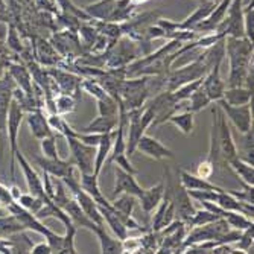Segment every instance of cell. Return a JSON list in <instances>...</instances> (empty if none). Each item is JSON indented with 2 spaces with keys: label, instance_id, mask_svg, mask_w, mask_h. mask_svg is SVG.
I'll return each instance as SVG.
<instances>
[{
  "label": "cell",
  "instance_id": "cell-1",
  "mask_svg": "<svg viewBox=\"0 0 254 254\" xmlns=\"http://www.w3.org/2000/svg\"><path fill=\"white\" fill-rule=\"evenodd\" d=\"M225 57L228 58L230 73L225 87L245 85L253 68V41L247 37H225Z\"/></svg>",
  "mask_w": 254,
  "mask_h": 254
},
{
  "label": "cell",
  "instance_id": "cell-2",
  "mask_svg": "<svg viewBox=\"0 0 254 254\" xmlns=\"http://www.w3.org/2000/svg\"><path fill=\"white\" fill-rule=\"evenodd\" d=\"M121 108L125 111L142 108L151 98L148 88V76H134L124 79L121 87Z\"/></svg>",
  "mask_w": 254,
  "mask_h": 254
},
{
  "label": "cell",
  "instance_id": "cell-3",
  "mask_svg": "<svg viewBox=\"0 0 254 254\" xmlns=\"http://www.w3.org/2000/svg\"><path fill=\"white\" fill-rule=\"evenodd\" d=\"M204 54V52H202ZM207 73V67L204 64L202 55L188 64H184L181 67H175L171 68L166 75V90L174 91L175 88L181 87L183 84H188L190 81L195 79H201L204 78V75Z\"/></svg>",
  "mask_w": 254,
  "mask_h": 254
},
{
  "label": "cell",
  "instance_id": "cell-4",
  "mask_svg": "<svg viewBox=\"0 0 254 254\" xmlns=\"http://www.w3.org/2000/svg\"><path fill=\"white\" fill-rule=\"evenodd\" d=\"M25 116H26V111L21 108V105L15 99H12L9 105V111H8V124H6V138L9 142V154H11V160H9L11 178H14L15 175V152L18 149V132H20V127Z\"/></svg>",
  "mask_w": 254,
  "mask_h": 254
},
{
  "label": "cell",
  "instance_id": "cell-5",
  "mask_svg": "<svg viewBox=\"0 0 254 254\" xmlns=\"http://www.w3.org/2000/svg\"><path fill=\"white\" fill-rule=\"evenodd\" d=\"M215 104L222 110L227 121L235 127V129L239 134H245V132L253 129V107H251V102L244 104V105H230L224 99H219Z\"/></svg>",
  "mask_w": 254,
  "mask_h": 254
},
{
  "label": "cell",
  "instance_id": "cell-6",
  "mask_svg": "<svg viewBox=\"0 0 254 254\" xmlns=\"http://www.w3.org/2000/svg\"><path fill=\"white\" fill-rule=\"evenodd\" d=\"M67 140L68 149H70L72 154V161L75 163L76 169L79 171V174H91L95 169V155H96V148L82 143L81 140H78L76 137L68 135L64 137Z\"/></svg>",
  "mask_w": 254,
  "mask_h": 254
},
{
  "label": "cell",
  "instance_id": "cell-7",
  "mask_svg": "<svg viewBox=\"0 0 254 254\" xmlns=\"http://www.w3.org/2000/svg\"><path fill=\"white\" fill-rule=\"evenodd\" d=\"M216 121H218V142H219L221 160L224 166H228V161L238 157V146L225 114L218 105H216Z\"/></svg>",
  "mask_w": 254,
  "mask_h": 254
},
{
  "label": "cell",
  "instance_id": "cell-8",
  "mask_svg": "<svg viewBox=\"0 0 254 254\" xmlns=\"http://www.w3.org/2000/svg\"><path fill=\"white\" fill-rule=\"evenodd\" d=\"M48 75L51 76L52 82L57 85L58 93L73 95L79 99L81 93V81L82 78L73 72L64 70V68H48Z\"/></svg>",
  "mask_w": 254,
  "mask_h": 254
},
{
  "label": "cell",
  "instance_id": "cell-9",
  "mask_svg": "<svg viewBox=\"0 0 254 254\" xmlns=\"http://www.w3.org/2000/svg\"><path fill=\"white\" fill-rule=\"evenodd\" d=\"M15 160L18 161V165H20V168L23 171V177H25V181H26V186H28L29 193H32L35 196H40L44 202H48L51 198L44 193L41 175L37 174V171L31 166V163L28 161V158L23 155V152L20 151V148L15 152Z\"/></svg>",
  "mask_w": 254,
  "mask_h": 254
},
{
  "label": "cell",
  "instance_id": "cell-10",
  "mask_svg": "<svg viewBox=\"0 0 254 254\" xmlns=\"http://www.w3.org/2000/svg\"><path fill=\"white\" fill-rule=\"evenodd\" d=\"M135 152H140L152 160L161 161V160H174L175 154L172 149H169L166 145H163L155 137L148 135L146 132L140 137V140L137 143Z\"/></svg>",
  "mask_w": 254,
  "mask_h": 254
},
{
  "label": "cell",
  "instance_id": "cell-11",
  "mask_svg": "<svg viewBox=\"0 0 254 254\" xmlns=\"http://www.w3.org/2000/svg\"><path fill=\"white\" fill-rule=\"evenodd\" d=\"M143 188L137 183L135 175L124 171L122 168L114 165V188H113V198L121 193H129L138 198L143 193Z\"/></svg>",
  "mask_w": 254,
  "mask_h": 254
},
{
  "label": "cell",
  "instance_id": "cell-12",
  "mask_svg": "<svg viewBox=\"0 0 254 254\" xmlns=\"http://www.w3.org/2000/svg\"><path fill=\"white\" fill-rule=\"evenodd\" d=\"M35 163L44 171L51 174L52 177H57V178H68V177H75V172L78 171L75 163L70 160H64V158H57V160H52V158H46V157H35Z\"/></svg>",
  "mask_w": 254,
  "mask_h": 254
},
{
  "label": "cell",
  "instance_id": "cell-13",
  "mask_svg": "<svg viewBox=\"0 0 254 254\" xmlns=\"http://www.w3.org/2000/svg\"><path fill=\"white\" fill-rule=\"evenodd\" d=\"M201 87L212 102H218L219 99H222L224 90H225V81L221 78V65L212 67L210 70L204 75Z\"/></svg>",
  "mask_w": 254,
  "mask_h": 254
},
{
  "label": "cell",
  "instance_id": "cell-14",
  "mask_svg": "<svg viewBox=\"0 0 254 254\" xmlns=\"http://www.w3.org/2000/svg\"><path fill=\"white\" fill-rule=\"evenodd\" d=\"M25 118L31 128V134L37 138V140H41V138L49 137V135H55L54 129L51 128V125L48 122V116L41 111V108L28 111Z\"/></svg>",
  "mask_w": 254,
  "mask_h": 254
},
{
  "label": "cell",
  "instance_id": "cell-15",
  "mask_svg": "<svg viewBox=\"0 0 254 254\" xmlns=\"http://www.w3.org/2000/svg\"><path fill=\"white\" fill-rule=\"evenodd\" d=\"M8 73L11 75V78L14 79V82L18 88H21L26 95L37 98L34 93V82H32L34 79H32L29 68L26 65H23L20 63H11L8 65Z\"/></svg>",
  "mask_w": 254,
  "mask_h": 254
},
{
  "label": "cell",
  "instance_id": "cell-16",
  "mask_svg": "<svg viewBox=\"0 0 254 254\" xmlns=\"http://www.w3.org/2000/svg\"><path fill=\"white\" fill-rule=\"evenodd\" d=\"M178 174H180V183L184 186L186 190H215V192H221L224 190L222 188L216 186L215 183L209 181L207 178H202L196 174H192V172H188L184 169H178Z\"/></svg>",
  "mask_w": 254,
  "mask_h": 254
},
{
  "label": "cell",
  "instance_id": "cell-17",
  "mask_svg": "<svg viewBox=\"0 0 254 254\" xmlns=\"http://www.w3.org/2000/svg\"><path fill=\"white\" fill-rule=\"evenodd\" d=\"M163 198H165V181L161 180L157 184H154V186H151L149 189H145L143 193L137 198V201L140 202L142 210L146 215H149L154 212V209L161 202Z\"/></svg>",
  "mask_w": 254,
  "mask_h": 254
},
{
  "label": "cell",
  "instance_id": "cell-18",
  "mask_svg": "<svg viewBox=\"0 0 254 254\" xmlns=\"http://www.w3.org/2000/svg\"><path fill=\"white\" fill-rule=\"evenodd\" d=\"M63 210L67 213V216L70 218L72 224L78 228H87L90 230L91 233L95 232V228L98 227L93 221H91L85 213L84 210L81 209V205L78 204V201L75 198H70L68 199V202L63 207Z\"/></svg>",
  "mask_w": 254,
  "mask_h": 254
},
{
  "label": "cell",
  "instance_id": "cell-19",
  "mask_svg": "<svg viewBox=\"0 0 254 254\" xmlns=\"http://www.w3.org/2000/svg\"><path fill=\"white\" fill-rule=\"evenodd\" d=\"M99 175L96 174H79V184H81V189L84 192H87L91 198H93L96 201L98 205H104V207H108L111 205V201H108L101 188H99Z\"/></svg>",
  "mask_w": 254,
  "mask_h": 254
},
{
  "label": "cell",
  "instance_id": "cell-20",
  "mask_svg": "<svg viewBox=\"0 0 254 254\" xmlns=\"http://www.w3.org/2000/svg\"><path fill=\"white\" fill-rule=\"evenodd\" d=\"M73 198L78 201V204L81 205V209L84 210V213L93 221L96 225H105V222H104V218H102V215H101V212H99V205L96 204V201L91 198L87 192H84L81 188L79 189H76L75 192H73Z\"/></svg>",
  "mask_w": 254,
  "mask_h": 254
},
{
  "label": "cell",
  "instance_id": "cell-21",
  "mask_svg": "<svg viewBox=\"0 0 254 254\" xmlns=\"http://www.w3.org/2000/svg\"><path fill=\"white\" fill-rule=\"evenodd\" d=\"M99 212L104 218V222L110 227V230L113 232V235L116 236L118 239L124 241L125 238H128L129 235V230L125 227V224L122 222V219L116 215L113 209V204L108 205V207H104V205H99Z\"/></svg>",
  "mask_w": 254,
  "mask_h": 254
},
{
  "label": "cell",
  "instance_id": "cell-22",
  "mask_svg": "<svg viewBox=\"0 0 254 254\" xmlns=\"http://www.w3.org/2000/svg\"><path fill=\"white\" fill-rule=\"evenodd\" d=\"M216 3H218L216 0H204V2H201V5L189 17H186L183 21H180V29H189V31H192L198 25V23H201L202 20H205L207 17L212 14V11L215 9Z\"/></svg>",
  "mask_w": 254,
  "mask_h": 254
},
{
  "label": "cell",
  "instance_id": "cell-23",
  "mask_svg": "<svg viewBox=\"0 0 254 254\" xmlns=\"http://www.w3.org/2000/svg\"><path fill=\"white\" fill-rule=\"evenodd\" d=\"M99 241V247H101V253L102 254H122L124 253V245L122 241L118 239L116 236H111L107 230L105 225H98L93 232Z\"/></svg>",
  "mask_w": 254,
  "mask_h": 254
},
{
  "label": "cell",
  "instance_id": "cell-24",
  "mask_svg": "<svg viewBox=\"0 0 254 254\" xmlns=\"http://www.w3.org/2000/svg\"><path fill=\"white\" fill-rule=\"evenodd\" d=\"M114 131L111 132H107V134H102L101 137V142L98 143L96 146V155H95V169H93V174L96 175H101V172L104 171L105 168V161L108 158V154L111 151V146H113V140H114Z\"/></svg>",
  "mask_w": 254,
  "mask_h": 254
},
{
  "label": "cell",
  "instance_id": "cell-25",
  "mask_svg": "<svg viewBox=\"0 0 254 254\" xmlns=\"http://www.w3.org/2000/svg\"><path fill=\"white\" fill-rule=\"evenodd\" d=\"M114 6H116V0H98L95 3L87 5L84 8V12L90 18H96L101 21H110Z\"/></svg>",
  "mask_w": 254,
  "mask_h": 254
},
{
  "label": "cell",
  "instance_id": "cell-26",
  "mask_svg": "<svg viewBox=\"0 0 254 254\" xmlns=\"http://www.w3.org/2000/svg\"><path fill=\"white\" fill-rule=\"evenodd\" d=\"M222 99L230 105H244L253 102V90L245 85L241 87H225Z\"/></svg>",
  "mask_w": 254,
  "mask_h": 254
},
{
  "label": "cell",
  "instance_id": "cell-27",
  "mask_svg": "<svg viewBox=\"0 0 254 254\" xmlns=\"http://www.w3.org/2000/svg\"><path fill=\"white\" fill-rule=\"evenodd\" d=\"M232 169L236 177L241 178L242 184H248V186H254V166L248 161H245L241 157H235L233 160L228 161V166Z\"/></svg>",
  "mask_w": 254,
  "mask_h": 254
},
{
  "label": "cell",
  "instance_id": "cell-28",
  "mask_svg": "<svg viewBox=\"0 0 254 254\" xmlns=\"http://www.w3.org/2000/svg\"><path fill=\"white\" fill-rule=\"evenodd\" d=\"M119 125V116H99L91 121L85 128H82L84 132H96V134H107L118 128Z\"/></svg>",
  "mask_w": 254,
  "mask_h": 254
},
{
  "label": "cell",
  "instance_id": "cell-29",
  "mask_svg": "<svg viewBox=\"0 0 254 254\" xmlns=\"http://www.w3.org/2000/svg\"><path fill=\"white\" fill-rule=\"evenodd\" d=\"M169 124H172L174 127H177L184 135H190L195 127V113L189 111V110H180L177 113H174L172 116L168 119Z\"/></svg>",
  "mask_w": 254,
  "mask_h": 254
},
{
  "label": "cell",
  "instance_id": "cell-30",
  "mask_svg": "<svg viewBox=\"0 0 254 254\" xmlns=\"http://www.w3.org/2000/svg\"><path fill=\"white\" fill-rule=\"evenodd\" d=\"M79 102L78 98H75L73 95H65V93H58V96H55L54 105H55V113L57 114H67L72 113L76 108V104Z\"/></svg>",
  "mask_w": 254,
  "mask_h": 254
},
{
  "label": "cell",
  "instance_id": "cell-31",
  "mask_svg": "<svg viewBox=\"0 0 254 254\" xmlns=\"http://www.w3.org/2000/svg\"><path fill=\"white\" fill-rule=\"evenodd\" d=\"M189 105L184 108V110H189V111H192V113H198V111H201L202 108H205L207 105H210L212 104V101L209 99V96L205 95V91L202 90V87H198L193 93L189 96V99L186 101Z\"/></svg>",
  "mask_w": 254,
  "mask_h": 254
},
{
  "label": "cell",
  "instance_id": "cell-32",
  "mask_svg": "<svg viewBox=\"0 0 254 254\" xmlns=\"http://www.w3.org/2000/svg\"><path fill=\"white\" fill-rule=\"evenodd\" d=\"M96 102H98V113L101 114V116H119L121 105L108 93L105 96L96 99Z\"/></svg>",
  "mask_w": 254,
  "mask_h": 254
},
{
  "label": "cell",
  "instance_id": "cell-33",
  "mask_svg": "<svg viewBox=\"0 0 254 254\" xmlns=\"http://www.w3.org/2000/svg\"><path fill=\"white\" fill-rule=\"evenodd\" d=\"M98 31L93 25H81L79 26V43L81 48H84L87 52H90V49L93 48V44L98 38Z\"/></svg>",
  "mask_w": 254,
  "mask_h": 254
},
{
  "label": "cell",
  "instance_id": "cell-34",
  "mask_svg": "<svg viewBox=\"0 0 254 254\" xmlns=\"http://www.w3.org/2000/svg\"><path fill=\"white\" fill-rule=\"evenodd\" d=\"M201 84H202V78H201V79L190 81V82H188V84H183L181 87L175 88L174 91H171V93H172V98H174V101H175V102H183V101H188V99H189V96L193 93V91H195L198 87H201Z\"/></svg>",
  "mask_w": 254,
  "mask_h": 254
},
{
  "label": "cell",
  "instance_id": "cell-35",
  "mask_svg": "<svg viewBox=\"0 0 254 254\" xmlns=\"http://www.w3.org/2000/svg\"><path fill=\"white\" fill-rule=\"evenodd\" d=\"M224 219L228 222L230 228H236V230H245V228L254 225L251 218H248L247 215L239 213V212H230V210H227Z\"/></svg>",
  "mask_w": 254,
  "mask_h": 254
},
{
  "label": "cell",
  "instance_id": "cell-36",
  "mask_svg": "<svg viewBox=\"0 0 254 254\" xmlns=\"http://www.w3.org/2000/svg\"><path fill=\"white\" fill-rule=\"evenodd\" d=\"M78 232V227H75L73 224L65 225V235L63 236V247L60 250V254H75L76 247H75V236Z\"/></svg>",
  "mask_w": 254,
  "mask_h": 254
},
{
  "label": "cell",
  "instance_id": "cell-37",
  "mask_svg": "<svg viewBox=\"0 0 254 254\" xmlns=\"http://www.w3.org/2000/svg\"><path fill=\"white\" fill-rule=\"evenodd\" d=\"M219 216L218 215H215V213H212L210 210H207L205 207H202V209H195V212H193V215H192V218H190V221H189V224H188V227H201V225H207V224H210V222H213V221H216Z\"/></svg>",
  "mask_w": 254,
  "mask_h": 254
},
{
  "label": "cell",
  "instance_id": "cell-38",
  "mask_svg": "<svg viewBox=\"0 0 254 254\" xmlns=\"http://www.w3.org/2000/svg\"><path fill=\"white\" fill-rule=\"evenodd\" d=\"M17 202L23 207V209H26L28 212H31L34 215L41 209L43 204H44V201L40 196H35L32 193H21L20 198L17 199Z\"/></svg>",
  "mask_w": 254,
  "mask_h": 254
},
{
  "label": "cell",
  "instance_id": "cell-39",
  "mask_svg": "<svg viewBox=\"0 0 254 254\" xmlns=\"http://www.w3.org/2000/svg\"><path fill=\"white\" fill-rule=\"evenodd\" d=\"M81 90H84L85 93H88L90 96H93L95 99H99V98H102V96L107 95L105 88L101 85V82L96 78L82 79L81 81Z\"/></svg>",
  "mask_w": 254,
  "mask_h": 254
},
{
  "label": "cell",
  "instance_id": "cell-40",
  "mask_svg": "<svg viewBox=\"0 0 254 254\" xmlns=\"http://www.w3.org/2000/svg\"><path fill=\"white\" fill-rule=\"evenodd\" d=\"M40 148H41L43 157L52 158V160L60 158L58 148H57V135H49V137L41 138V140H40Z\"/></svg>",
  "mask_w": 254,
  "mask_h": 254
},
{
  "label": "cell",
  "instance_id": "cell-41",
  "mask_svg": "<svg viewBox=\"0 0 254 254\" xmlns=\"http://www.w3.org/2000/svg\"><path fill=\"white\" fill-rule=\"evenodd\" d=\"M253 238H254V225L242 230L241 238L235 242L236 244V250L235 253H248L250 250H253Z\"/></svg>",
  "mask_w": 254,
  "mask_h": 254
},
{
  "label": "cell",
  "instance_id": "cell-42",
  "mask_svg": "<svg viewBox=\"0 0 254 254\" xmlns=\"http://www.w3.org/2000/svg\"><path fill=\"white\" fill-rule=\"evenodd\" d=\"M244 32L245 37L253 41L254 38V9H253V0L248 3L247 8H244Z\"/></svg>",
  "mask_w": 254,
  "mask_h": 254
},
{
  "label": "cell",
  "instance_id": "cell-43",
  "mask_svg": "<svg viewBox=\"0 0 254 254\" xmlns=\"http://www.w3.org/2000/svg\"><path fill=\"white\" fill-rule=\"evenodd\" d=\"M190 198L195 199L196 202H204V201H210V202H215L216 201V196H218V192L215 190H188Z\"/></svg>",
  "mask_w": 254,
  "mask_h": 254
},
{
  "label": "cell",
  "instance_id": "cell-44",
  "mask_svg": "<svg viewBox=\"0 0 254 254\" xmlns=\"http://www.w3.org/2000/svg\"><path fill=\"white\" fill-rule=\"evenodd\" d=\"M213 172H215V166L207 158L201 161V163L198 165V169H196V175H199L202 178H209Z\"/></svg>",
  "mask_w": 254,
  "mask_h": 254
},
{
  "label": "cell",
  "instance_id": "cell-45",
  "mask_svg": "<svg viewBox=\"0 0 254 254\" xmlns=\"http://www.w3.org/2000/svg\"><path fill=\"white\" fill-rule=\"evenodd\" d=\"M12 196H11V192H9V188H6L5 184L0 183V204H2L5 209L12 202Z\"/></svg>",
  "mask_w": 254,
  "mask_h": 254
},
{
  "label": "cell",
  "instance_id": "cell-46",
  "mask_svg": "<svg viewBox=\"0 0 254 254\" xmlns=\"http://www.w3.org/2000/svg\"><path fill=\"white\" fill-rule=\"evenodd\" d=\"M8 44H9V48L14 49L15 52H20L21 51V44H20V40L17 38V32L15 29L11 26L9 29V34H8Z\"/></svg>",
  "mask_w": 254,
  "mask_h": 254
},
{
  "label": "cell",
  "instance_id": "cell-47",
  "mask_svg": "<svg viewBox=\"0 0 254 254\" xmlns=\"http://www.w3.org/2000/svg\"><path fill=\"white\" fill-rule=\"evenodd\" d=\"M29 253H32V254H52V248L48 244V241H46V242H40V244L32 245Z\"/></svg>",
  "mask_w": 254,
  "mask_h": 254
},
{
  "label": "cell",
  "instance_id": "cell-48",
  "mask_svg": "<svg viewBox=\"0 0 254 254\" xmlns=\"http://www.w3.org/2000/svg\"><path fill=\"white\" fill-rule=\"evenodd\" d=\"M9 192H11V196H12V199H14V201H17V199L20 198V195H21L20 189L15 186V184H12V186L9 188Z\"/></svg>",
  "mask_w": 254,
  "mask_h": 254
},
{
  "label": "cell",
  "instance_id": "cell-49",
  "mask_svg": "<svg viewBox=\"0 0 254 254\" xmlns=\"http://www.w3.org/2000/svg\"><path fill=\"white\" fill-rule=\"evenodd\" d=\"M146 2H148V0H131V3H134L135 6L140 5V3H146Z\"/></svg>",
  "mask_w": 254,
  "mask_h": 254
},
{
  "label": "cell",
  "instance_id": "cell-50",
  "mask_svg": "<svg viewBox=\"0 0 254 254\" xmlns=\"http://www.w3.org/2000/svg\"><path fill=\"white\" fill-rule=\"evenodd\" d=\"M201 2H204V0H201Z\"/></svg>",
  "mask_w": 254,
  "mask_h": 254
}]
</instances>
